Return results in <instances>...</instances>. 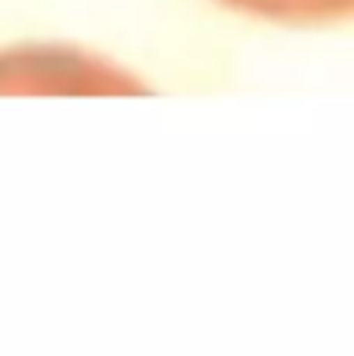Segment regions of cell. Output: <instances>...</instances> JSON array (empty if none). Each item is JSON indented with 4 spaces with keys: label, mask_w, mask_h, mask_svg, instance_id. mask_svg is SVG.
Masks as SVG:
<instances>
[{
    "label": "cell",
    "mask_w": 354,
    "mask_h": 356,
    "mask_svg": "<svg viewBox=\"0 0 354 356\" xmlns=\"http://www.w3.org/2000/svg\"><path fill=\"white\" fill-rule=\"evenodd\" d=\"M224 10L289 29H326L354 22V0H215Z\"/></svg>",
    "instance_id": "6da1fadb"
}]
</instances>
